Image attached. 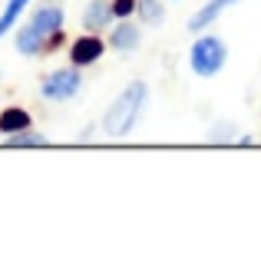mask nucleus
Returning a JSON list of instances; mask_svg holds the SVG:
<instances>
[{
	"mask_svg": "<svg viewBox=\"0 0 261 254\" xmlns=\"http://www.w3.org/2000/svg\"><path fill=\"white\" fill-rule=\"evenodd\" d=\"M60 33H63V7L60 4L37 7L33 17L17 30V53L37 57V53L50 50L53 43H60Z\"/></svg>",
	"mask_w": 261,
	"mask_h": 254,
	"instance_id": "1",
	"label": "nucleus"
},
{
	"mask_svg": "<svg viewBox=\"0 0 261 254\" xmlns=\"http://www.w3.org/2000/svg\"><path fill=\"white\" fill-rule=\"evenodd\" d=\"M146 99H149V86L142 83V79L129 83L113 102H109L106 116H102V132L113 135V139L129 135L133 126H136V119H139V112H142V106H146Z\"/></svg>",
	"mask_w": 261,
	"mask_h": 254,
	"instance_id": "2",
	"label": "nucleus"
},
{
	"mask_svg": "<svg viewBox=\"0 0 261 254\" xmlns=\"http://www.w3.org/2000/svg\"><path fill=\"white\" fill-rule=\"evenodd\" d=\"M228 63V46H225L222 37H215V33H202V37L192 43L189 50V66L195 76L202 79H212L222 73V66Z\"/></svg>",
	"mask_w": 261,
	"mask_h": 254,
	"instance_id": "3",
	"label": "nucleus"
},
{
	"mask_svg": "<svg viewBox=\"0 0 261 254\" xmlns=\"http://www.w3.org/2000/svg\"><path fill=\"white\" fill-rule=\"evenodd\" d=\"M80 86H83V73H80V66H70V70H53L43 79L40 93L50 102H70L80 93Z\"/></svg>",
	"mask_w": 261,
	"mask_h": 254,
	"instance_id": "4",
	"label": "nucleus"
},
{
	"mask_svg": "<svg viewBox=\"0 0 261 254\" xmlns=\"http://www.w3.org/2000/svg\"><path fill=\"white\" fill-rule=\"evenodd\" d=\"M102 53H106V43H102L96 33H86V37H80L76 43L70 46V60H73V66H89V63H96Z\"/></svg>",
	"mask_w": 261,
	"mask_h": 254,
	"instance_id": "5",
	"label": "nucleus"
},
{
	"mask_svg": "<svg viewBox=\"0 0 261 254\" xmlns=\"http://www.w3.org/2000/svg\"><path fill=\"white\" fill-rule=\"evenodd\" d=\"M235 4H238V0H208V4H205L202 10H198L195 17L189 20V30H192V33H205L225 10H228V7H235Z\"/></svg>",
	"mask_w": 261,
	"mask_h": 254,
	"instance_id": "6",
	"label": "nucleus"
},
{
	"mask_svg": "<svg viewBox=\"0 0 261 254\" xmlns=\"http://www.w3.org/2000/svg\"><path fill=\"white\" fill-rule=\"evenodd\" d=\"M139 40H142V30L136 23H129V20H122V23L109 33V46H113L116 53H133V50H139Z\"/></svg>",
	"mask_w": 261,
	"mask_h": 254,
	"instance_id": "7",
	"label": "nucleus"
},
{
	"mask_svg": "<svg viewBox=\"0 0 261 254\" xmlns=\"http://www.w3.org/2000/svg\"><path fill=\"white\" fill-rule=\"evenodd\" d=\"M109 20H113V7H109L106 0H89V4H86V10H83V26H86L89 33L109 26Z\"/></svg>",
	"mask_w": 261,
	"mask_h": 254,
	"instance_id": "8",
	"label": "nucleus"
},
{
	"mask_svg": "<svg viewBox=\"0 0 261 254\" xmlns=\"http://www.w3.org/2000/svg\"><path fill=\"white\" fill-rule=\"evenodd\" d=\"M30 112L27 109H20V106H13V109H4L0 112V135H17V132H23V129H30Z\"/></svg>",
	"mask_w": 261,
	"mask_h": 254,
	"instance_id": "9",
	"label": "nucleus"
},
{
	"mask_svg": "<svg viewBox=\"0 0 261 254\" xmlns=\"http://www.w3.org/2000/svg\"><path fill=\"white\" fill-rule=\"evenodd\" d=\"M27 7H30V0H7L4 4V13H0V40H4V33H10L17 26V20L23 17Z\"/></svg>",
	"mask_w": 261,
	"mask_h": 254,
	"instance_id": "10",
	"label": "nucleus"
},
{
	"mask_svg": "<svg viewBox=\"0 0 261 254\" xmlns=\"http://www.w3.org/2000/svg\"><path fill=\"white\" fill-rule=\"evenodd\" d=\"M136 10H139L142 23H149V26H159L166 20V4L162 0H136Z\"/></svg>",
	"mask_w": 261,
	"mask_h": 254,
	"instance_id": "11",
	"label": "nucleus"
},
{
	"mask_svg": "<svg viewBox=\"0 0 261 254\" xmlns=\"http://www.w3.org/2000/svg\"><path fill=\"white\" fill-rule=\"evenodd\" d=\"M7 142H10V149H43L46 135L33 132V129H23V132H17V135H7Z\"/></svg>",
	"mask_w": 261,
	"mask_h": 254,
	"instance_id": "12",
	"label": "nucleus"
},
{
	"mask_svg": "<svg viewBox=\"0 0 261 254\" xmlns=\"http://www.w3.org/2000/svg\"><path fill=\"white\" fill-rule=\"evenodd\" d=\"M231 139H235V126L231 122H218V126L208 129V142H215V146H225Z\"/></svg>",
	"mask_w": 261,
	"mask_h": 254,
	"instance_id": "13",
	"label": "nucleus"
},
{
	"mask_svg": "<svg viewBox=\"0 0 261 254\" xmlns=\"http://www.w3.org/2000/svg\"><path fill=\"white\" fill-rule=\"evenodd\" d=\"M113 17H119V20H126V17H133L136 13V0H113Z\"/></svg>",
	"mask_w": 261,
	"mask_h": 254,
	"instance_id": "14",
	"label": "nucleus"
}]
</instances>
